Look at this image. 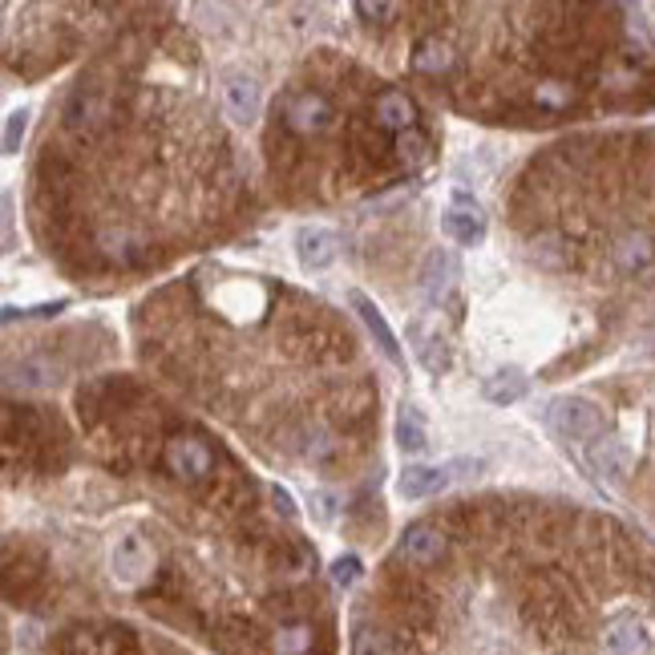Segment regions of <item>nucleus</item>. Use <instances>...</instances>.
Returning a JSON list of instances; mask_svg holds the SVG:
<instances>
[{"label":"nucleus","instance_id":"f257e3e1","mask_svg":"<svg viewBox=\"0 0 655 655\" xmlns=\"http://www.w3.org/2000/svg\"><path fill=\"white\" fill-rule=\"evenodd\" d=\"M461 469H482V461L473 457H461V461H445V466H409L397 478V494L401 498H433V494H442V490H449V486L457 482V478H466Z\"/></svg>","mask_w":655,"mask_h":655},{"label":"nucleus","instance_id":"f03ea898","mask_svg":"<svg viewBox=\"0 0 655 655\" xmlns=\"http://www.w3.org/2000/svg\"><path fill=\"white\" fill-rule=\"evenodd\" d=\"M550 425L559 429L566 442H595L603 433V413L590 397H559L550 405Z\"/></svg>","mask_w":655,"mask_h":655},{"label":"nucleus","instance_id":"7ed1b4c3","mask_svg":"<svg viewBox=\"0 0 655 655\" xmlns=\"http://www.w3.org/2000/svg\"><path fill=\"white\" fill-rule=\"evenodd\" d=\"M587 461L607 486H623L631 478V469H635L631 449L619 442V437H611V433H599V437L587 445Z\"/></svg>","mask_w":655,"mask_h":655},{"label":"nucleus","instance_id":"20e7f679","mask_svg":"<svg viewBox=\"0 0 655 655\" xmlns=\"http://www.w3.org/2000/svg\"><path fill=\"white\" fill-rule=\"evenodd\" d=\"M166 466H171V473L178 482H190V486L202 482L214 466L211 445L202 442V437H174V442L166 445Z\"/></svg>","mask_w":655,"mask_h":655},{"label":"nucleus","instance_id":"39448f33","mask_svg":"<svg viewBox=\"0 0 655 655\" xmlns=\"http://www.w3.org/2000/svg\"><path fill=\"white\" fill-rule=\"evenodd\" d=\"M295 259L304 271H328L340 259V235L332 227H300L295 231Z\"/></svg>","mask_w":655,"mask_h":655},{"label":"nucleus","instance_id":"423d86ee","mask_svg":"<svg viewBox=\"0 0 655 655\" xmlns=\"http://www.w3.org/2000/svg\"><path fill=\"white\" fill-rule=\"evenodd\" d=\"M223 106H227V118L235 126H252L264 109V85L252 73H227L223 78Z\"/></svg>","mask_w":655,"mask_h":655},{"label":"nucleus","instance_id":"0eeeda50","mask_svg":"<svg viewBox=\"0 0 655 655\" xmlns=\"http://www.w3.org/2000/svg\"><path fill=\"white\" fill-rule=\"evenodd\" d=\"M442 231L454 243H461V247H478V243L486 239V214H482V207L469 199V195H461V190H457L454 207L442 214Z\"/></svg>","mask_w":655,"mask_h":655},{"label":"nucleus","instance_id":"6e6552de","mask_svg":"<svg viewBox=\"0 0 655 655\" xmlns=\"http://www.w3.org/2000/svg\"><path fill=\"white\" fill-rule=\"evenodd\" d=\"M109 566H114V578L118 583H142L154 566V554L138 535H121L109 550Z\"/></svg>","mask_w":655,"mask_h":655},{"label":"nucleus","instance_id":"1a4fd4ad","mask_svg":"<svg viewBox=\"0 0 655 655\" xmlns=\"http://www.w3.org/2000/svg\"><path fill=\"white\" fill-rule=\"evenodd\" d=\"M336 121V109L332 102L324 94H295L292 106H288V126H292L295 134H324L328 126Z\"/></svg>","mask_w":655,"mask_h":655},{"label":"nucleus","instance_id":"9d476101","mask_svg":"<svg viewBox=\"0 0 655 655\" xmlns=\"http://www.w3.org/2000/svg\"><path fill=\"white\" fill-rule=\"evenodd\" d=\"M397 554L405 562H413V566H429V562H437L445 554V535L433 522H413L397 542Z\"/></svg>","mask_w":655,"mask_h":655},{"label":"nucleus","instance_id":"9b49d317","mask_svg":"<svg viewBox=\"0 0 655 655\" xmlns=\"http://www.w3.org/2000/svg\"><path fill=\"white\" fill-rule=\"evenodd\" d=\"M611 259L623 276H652L655 271V243L643 231H623L611 247Z\"/></svg>","mask_w":655,"mask_h":655},{"label":"nucleus","instance_id":"f8f14e48","mask_svg":"<svg viewBox=\"0 0 655 655\" xmlns=\"http://www.w3.org/2000/svg\"><path fill=\"white\" fill-rule=\"evenodd\" d=\"M603 652L607 655H647L652 652V631L643 628L640 619L619 616L603 631Z\"/></svg>","mask_w":655,"mask_h":655},{"label":"nucleus","instance_id":"ddd939ff","mask_svg":"<svg viewBox=\"0 0 655 655\" xmlns=\"http://www.w3.org/2000/svg\"><path fill=\"white\" fill-rule=\"evenodd\" d=\"M348 304H352V312L361 316V324L369 328V336H373L376 344H381V352H385L393 364H405L401 356V344H397V336H393V328H388V320L381 316V308H376L373 300L364 292H348Z\"/></svg>","mask_w":655,"mask_h":655},{"label":"nucleus","instance_id":"4468645a","mask_svg":"<svg viewBox=\"0 0 655 655\" xmlns=\"http://www.w3.org/2000/svg\"><path fill=\"white\" fill-rule=\"evenodd\" d=\"M376 121L393 134H409V130H417V106L401 90H385L376 97Z\"/></svg>","mask_w":655,"mask_h":655},{"label":"nucleus","instance_id":"2eb2a0df","mask_svg":"<svg viewBox=\"0 0 655 655\" xmlns=\"http://www.w3.org/2000/svg\"><path fill=\"white\" fill-rule=\"evenodd\" d=\"M409 336H413L417 361L425 364L429 373H445V369L454 364V356H449V344H445V336H442V332H433L429 324L417 320L413 328H409Z\"/></svg>","mask_w":655,"mask_h":655},{"label":"nucleus","instance_id":"dca6fc26","mask_svg":"<svg viewBox=\"0 0 655 655\" xmlns=\"http://www.w3.org/2000/svg\"><path fill=\"white\" fill-rule=\"evenodd\" d=\"M457 280V259L454 252H445V247H433L425 259V271H421V283H425V295L437 304V300H445V292L454 288Z\"/></svg>","mask_w":655,"mask_h":655},{"label":"nucleus","instance_id":"f3484780","mask_svg":"<svg viewBox=\"0 0 655 655\" xmlns=\"http://www.w3.org/2000/svg\"><path fill=\"white\" fill-rule=\"evenodd\" d=\"M49 385H57V364L49 356H25L21 364H9V388L40 393Z\"/></svg>","mask_w":655,"mask_h":655},{"label":"nucleus","instance_id":"a211bd4d","mask_svg":"<svg viewBox=\"0 0 655 655\" xmlns=\"http://www.w3.org/2000/svg\"><path fill=\"white\" fill-rule=\"evenodd\" d=\"M486 401L490 405H514V401H522L526 393H530V376L522 373V369H498L494 376H486Z\"/></svg>","mask_w":655,"mask_h":655},{"label":"nucleus","instance_id":"6ab92c4d","mask_svg":"<svg viewBox=\"0 0 655 655\" xmlns=\"http://www.w3.org/2000/svg\"><path fill=\"white\" fill-rule=\"evenodd\" d=\"M397 445H401L405 454H425V449H429L425 413H421L417 405H409V401L397 409Z\"/></svg>","mask_w":655,"mask_h":655},{"label":"nucleus","instance_id":"aec40b11","mask_svg":"<svg viewBox=\"0 0 655 655\" xmlns=\"http://www.w3.org/2000/svg\"><path fill=\"white\" fill-rule=\"evenodd\" d=\"M449 66H454V49H449V40L425 37L421 45H417V54H413L417 73H445Z\"/></svg>","mask_w":655,"mask_h":655},{"label":"nucleus","instance_id":"412c9836","mask_svg":"<svg viewBox=\"0 0 655 655\" xmlns=\"http://www.w3.org/2000/svg\"><path fill=\"white\" fill-rule=\"evenodd\" d=\"M109 109L102 97H78L73 109H69V126L73 130H97V126H106Z\"/></svg>","mask_w":655,"mask_h":655},{"label":"nucleus","instance_id":"4be33fe9","mask_svg":"<svg viewBox=\"0 0 655 655\" xmlns=\"http://www.w3.org/2000/svg\"><path fill=\"white\" fill-rule=\"evenodd\" d=\"M271 647H276V655H304L312 647V628L308 623H288V628L276 631Z\"/></svg>","mask_w":655,"mask_h":655},{"label":"nucleus","instance_id":"5701e85b","mask_svg":"<svg viewBox=\"0 0 655 655\" xmlns=\"http://www.w3.org/2000/svg\"><path fill=\"white\" fill-rule=\"evenodd\" d=\"M571 85L566 81H542L535 90V102L538 106H547V109H562V106H571Z\"/></svg>","mask_w":655,"mask_h":655},{"label":"nucleus","instance_id":"b1692460","mask_svg":"<svg viewBox=\"0 0 655 655\" xmlns=\"http://www.w3.org/2000/svg\"><path fill=\"white\" fill-rule=\"evenodd\" d=\"M364 575V562L356 559V554H340V559L332 562V583L340 590H348V587H356V578Z\"/></svg>","mask_w":655,"mask_h":655},{"label":"nucleus","instance_id":"393cba45","mask_svg":"<svg viewBox=\"0 0 655 655\" xmlns=\"http://www.w3.org/2000/svg\"><path fill=\"white\" fill-rule=\"evenodd\" d=\"M352 655H388V635L376 628H361L352 640Z\"/></svg>","mask_w":655,"mask_h":655},{"label":"nucleus","instance_id":"a878e982","mask_svg":"<svg viewBox=\"0 0 655 655\" xmlns=\"http://www.w3.org/2000/svg\"><path fill=\"white\" fill-rule=\"evenodd\" d=\"M25 130H28V109H16V114H9V121H4V154H16V150H21V142H25Z\"/></svg>","mask_w":655,"mask_h":655},{"label":"nucleus","instance_id":"bb28decb","mask_svg":"<svg viewBox=\"0 0 655 655\" xmlns=\"http://www.w3.org/2000/svg\"><path fill=\"white\" fill-rule=\"evenodd\" d=\"M425 134H417V130H409V134H397V154H401L405 162H417V159H425Z\"/></svg>","mask_w":655,"mask_h":655},{"label":"nucleus","instance_id":"cd10ccee","mask_svg":"<svg viewBox=\"0 0 655 655\" xmlns=\"http://www.w3.org/2000/svg\"><path fill=\"white\" fill-rule=\"evenodd\" d=\"M312 514L320 522H332V494H328V490H316V494H312Z\"/></svg>","mask_w":655,"mask_h":655},{"label":"nucleus","instance_id":"c85d7f7f","mask_svg":"<svg viewBox=\"0 0 655 655\" xmlns=\"http://www.w3.org/2000/svg\"><path fill=\"white\" fill-rule=\"evenodd\" d=\"M356 13L361 16H397V4H369V0H361Z\"/></svg>","mask_w":655,"mask_h":655},{"label":"nucleus","instance_id":"c756f323","mask_svg":"<svg viewBox=\"0 0 655 655\" xmlns=\"http://www.w3.org/2000/svg\"><path fill=\"white\" fill-rule=\"evenodd\" d=\"M126 235H121V231H106V235H102V247H106L109 255H118V252H126Z\"/></svg>","mask_w":655,"mask_h":655},{"label":"nucleus","instance_id":"7c9ffc66","mask_svg":"<svg viewBox=\"0 0 655 655\" xmlns=\"http://www.w3.org/2000/svg\"><path fill=\"white\" fill-rule=\"evenodd\" d=\"M271 498H276V506H280L288 518H295V506H292V494H288V490H280V486H276V490H271Z\"/></svg>","mask_w":655,"mask_h":655},{"label":"nucleus","instance_id":"2f4dec72","mask_svg":"<svg viewBox=\"0 0 655 655\" xmlns=\"http://www.w3.org/2000/svg\"><path fill=\"white\" fill-rule=\"evenodd\" d=\"M652 33H655V21H652Z\"/></svg>","mask_w":655,"mask_h":655}]
</instances>
